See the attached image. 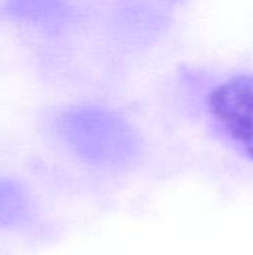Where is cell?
Listing matches in <instances>:
<instances>
[{
    "label": "cell",
    "instance_id": "obj_1",
    "mask_svg": "<svg viewBox=\"0 0 253 255\" xmlns=\"http://www.w3.org/2000/svg\"><path fill=\"white\" fill-rule=\"evenodd\" d=\"M58 139L86 160H107L119 148L133 143L128 124L115 114L95 106H70L54 118Z\"/></svg>",
    "mask_w": 253,
    "mask_h": 255
},
{
    "label": "cell",
    "instance_id": "obj_2",
    "mask_svg": "<svg viewBox=\"0 0 253 255\" xmlns=\"http://www.w3.org/2000/svg\"><path fill=\"white\" fill-rule=\"evenodd\" d=\"M207 114L218 133L253 161V73L234 75L207 96Z\"/></svg>",
    "mask_w": 253,
    "mask_h": 255
},
{
    "label": "cell",
    "instance_id": "obj_3",
    "mask_svg": "<svg viewBox=\"0 0 253 255\" xmlns=\"http://www.w3.org/2000/svg\"><path fill=\"white\" fill-rule=\"evenodd\" d=\"M0 9L12 21L39 28H57L72 12L67 0H0Z\"/></svg>",
    "mask_w": 253,
    "mask_h": 255
},
{
    "label": "cell",
    "instance_id": "obj_4",
    "mask_svg": "<svg viewBox=\"0 0 253 255\" xmlns=\"http://www.w3.org/2000/svg\"><path fill=\"white\" fill-rule=\"evenodd\" d=\"M34 220L30 194L18 179L0 175V229L22 230Z\"/></svg>",
    "mask_w": 253,
    "mask_h": 255
}]
</instances>
